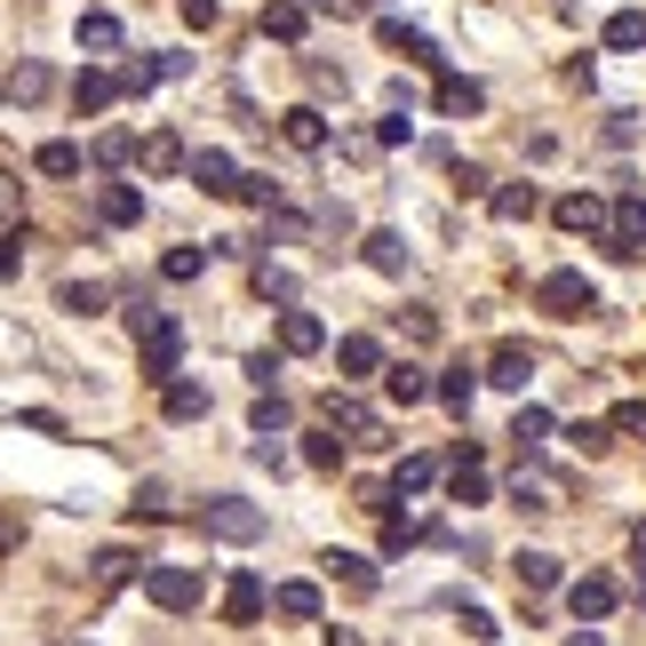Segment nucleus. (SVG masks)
I'll return each mask as SVG.
<instances>
[{"mask_svg":"<svg viewBox=\"0 0 646 646\" xmlns=\"http://www.w3.org/2000/svg\"><path fill=\"white\" fill-rule=\"evenodd\" d=\"M512 439H519V448H542V439H551V416H542V407H519V416H512Z\"/></svg>","mask_w":646,"mask_h":646,"instance_id":"nucleus-39","label":"nucleus"},{"mask_svg":"<svg viewBox=\"0 0 646 646\" xmlns=\"http://www.w3.org/2000/svg\"><path fill=\"white\" fill-rule=\"evenodd\" d=\"M17 542H24V519H17V512H0V559H9Z\"/></svg>","mask_w":646,"mask_h":646,"instance_id":"nucleus-46","label":"nucleus"},{"mask_svg":"<svg viewBox=\"0 0 646 646\" xmlns=\"http://www.w3.org/2000/svg\"><path fill=\"white\" fill-rule=\"evenodd\" d=\"M431 480H439V455H407L399 463V495H423Z\"/></svg>","mask_w":646,"mask_h":646,"instance_id":"nucleus-37","label":"nucleus"},{"mask_svg":"<svg viewBox=\"0 0 646 646\" xmlns=\"http://www.w3.org/2000/svg\"><path fill=\"white\" fill-rule=\"evenodd\" d=\"M256 431H288V399H280V391L256 399Z\"/></svg>","mask_w":646,"mask_h":646,"instance_id":"nucleus-42","label":"nucleus"},{"mask_svg":"<svg viewBox=\"0 0 646 646\" xmlns=\"http://www.w3.org/2000/svg\"><path fill=\"white\" fill-rule=\"evenodd\" d=\"M512 503H519V512H551V503H559V495H551V487H542V480H535V471H519V480H512Z\"/></svg>","mask_w":646,"mask_h":646,"instance_id":"nucleus-38","label":"nucleus"},{"mask_svg":"<svg viewBox=\"0 0 646 646\" xmlns=\"http://www.w3.org/2000/svg\"><path fill=\"white\" fill-rule=\"evenodd\" d=\"M200 271H208V256H200V248H168V256H160V280H176V288L200 280Z\"/></svg>","mask_w":646,"mask_h":646,"instance_id":"nucleus-34","label":"nucleus"},{"mask_svg":"<svg viewBox=\"0 0 646 646\" xmlns=\"http://www.w3.org/2000/svg\"><path fill=\"white\" fill-rule=\"evenodd\" d=\"M384 41H391V49H407V56H431V41H423L416 24H399V17H384Z\"/></svg>","mask_w":646,"mask_h":646,"instance_id":"nucleus-40","label":"nucleus"},{"mask_svg":"<svg viewBox=\"0 0 646 646\" xmlns=\"http://www.w3.org/2000/svg\"><path fill=\"white\" fill-rule=\"evenodd\" d=\"M431 391H439V407H455V416H463V407H471V391H480V376H471V367H448V376H439Z\"/></svg>","mask_w":646,"mask_h":646,"instance_id":"nucleus-30","label":"nucleus"},{"mask_svg":"<svg viewBox=\"0 0 646 646\" xmlns=\"http://www.w3.org/2000/svg\"><path fill=\"white\" fill-rule=\"evenodd\" d=\"M535 208H542V200H535V184H503V192H495V216H503V224H527Z\"/></svg>","mask_w":646,"mask_h":646,"instance_id":"nucleus-29","label":"nucleus"},{"mask_svg":"<svg viewBox=\"0 0 646 646\" xmlns=\"http://www.w3.org/2000/svg\"><path fill=\"white\" fill-rule=\"evenodd\" d=\"M136 574V551H96V583H128Z\"/></svg>","mask_w":646,"mask_h":646,"instance_id":"nucleus-41","label":"nucleus"},{"mask_svg":"<svg viewBox=\"0 0 646 646\" xmlns=\"http://www.w3.org/2000/svg\"><path fill=\"white\" fill-rule=\"evenodd\" d=\"M192 184H200V192H224V200H232V184H240V168H232V152H192Z\"/></svg>","mask_w":646,"mask_h":646,"instance_id":"nucleus-14","label":"nucleus"},{"mask_svg":"<svg viewBox=\"0 0 646 646\" xmlns=\"http://www.w3.org/2000/svg\"><path fill=\"white\" fill-rule=\"evenodd\" d=\"M96 216H105V224H144V192H136V184H112L105 200H96Z\"/></svg>","mask_w":646,"mask_h":646,"instance_id":"nucleus-22","label":"nucleus"},{"mask_svg":"<svg viewBox=\"0 0 646 646\" xmlns=\"http://www.w3.org/2000/svg\"><path fill=\"white\" fill-rule=\"evenodd\" d=\"M17 263H24V248H17V240H0V280H17Z\"/></svg>","mask_w":646,"mask_h":646,"instance_id":"nucleus-49","label":"nucleus"},{"mask_svg":"<svg viewBox=\"0 0 646 646\" xmlns=\"http://www.w3.org/2000/svg\"><path fill=\"white\" fill-rule=\"evenodd\" d=\"M56 303L88 320V312H105V288H96V280H64V288H56Z\"/></svg>","mask_w":646,"mask_h":646,"instance_id":"nucleus-33","label":"nucleus"},{"mask_svg":"<svg viewBox=\"0 0 646 646\" xmlns=\"http://www.w3.org/2000/svg\"><path fill=\"white\" fill-rule=\"evenodd\" d=\"M0 96H9V105H41L49 96V64H9V73H0Z\"/></svg>","mask_w":646,"mask_h":646,"instance_id":"nucleus-13","label":"nucleus"},{"mask_svg":"<svg viewBox=\"0 0 646 646\" xmlns=\"http://www.w3.org/2000/svg\"><path fill=\"white\" fill-rule=\"evenodd\" d=\"M312 9H320V17H359L367 0H312Z\"/></svg>","mask_w":646,"mask_h":646,"instance_id":"nucleus-47","label":"nucleus"},{"mask_svg":"<svg viewBox=\"0 0 646 646\" xmlns=\"http://www.w3.org/2000/svg\"><path fill=\"white\" fill-rule=\"evenodd\" d=\"M144 599L160 606V615H192V606H200V567H152L144 574Z\"/></svg>","mask_w":646,"mask_h":646,"instance_id":"nucleus-3","label":"nucleus"},{"mask_svg":"<svg viewBox=\"0 0 646 646\" xmlns=\"http://www.w3.org/2000/svg\"><path fill=\"white\" fill-rule=\"evenodd\" d=\"M263 32H271V41H303V32H312V9H303V0H271Z\"/></svg>","mask_w":646,"mask_h":646,"instance_id":"nucleus-16","label":"nucleus"},{"mask_svg":"<svg viewBox=\"0 0 646 646\" xmlns=\"http://www.w3.org/2000/svg\"><path fill=\"white\" fill-rule=\"evenodd\" d=\"M615 431H631V439H646V399H623V407H615Z\"/></svg>","mask_w":646,"mask_h":646,"instance_id":"nucleus-44","label":"nucleus"},{"mask_svg":"<svg viewBox=\"0 0 646 646\" xmlns=\"http://www.w3.org/2000/svg\"><path fill=\"white\" fill-rule=\"evenodd\" d=\"M184 24H216V0H184Z\"/></svg>","mask_w":646,"mask_h":646,"instance_id":"nucleus-48","label":"nucleus"},{"mask_svg":"<svg viewBox=\"0 0 646 646\" xmlns=\"http://www.w3.org/2000/svg\"><path fill=\"white\" fill-rule=\"evenodd\" d=\"M527 376H535V352H527V344H503V352L487 359V384H503V391H527Z\"/></svg>","mask_w":646,"mask_h":646,"instance_id":"nucleus-12","label":"nucleus"},{"mask_svg":"<svg viewBox=\"0 0 646 646\" xmlns=\"http://www.w3.org/2000/svg\"><path fill=\"white\" fill-rule=\"evenodd\" d=\"M232 200H248V208H263V200H271V176H240V184H232Z\"/></svg>","mask_w":646,"mask_h":646,"instance_id":"nucleus-45","label":"nucleus"},{"mask_svg":"<svg viewBox=\"0 0 646 646\" xmlns=\"http://www.w3.org/2000/svg\"><path fill=\"white\" fill-rule=\"evenodd\" d=\"M574 646H606V638H574Z\"/></svg>","mask_w":646,"mask_h":646,"instance_id":"nucleus-51","label":"nucleus"},{"mask_svg":"<svg viewBox=\"0 0 646 646\" xmlns=\"http://www.w3.org/2000/svg\"><path fill=\"white\" fill-rule=\"evenodd\" d=\"M480 105H487V88H480V80H455V73L439 80V112H455V120H463V112H480Z\"/></svg>","mask_w":646,"mask_h":646,"instance_id":"nucleus-26","label":"nucleus"},{"mask_svg":"<svg viewBox=\"0 0 646 646\" xmlns=\"http://www.w3.org/2000/svg\"><path fill=\"white\" fill-rule=\"evenodd\" d=\"M606 240H615L623 256H638V248H646V200H638V192L623 200L615 216H606Z\"/></svg>","mask_w":646,"mask_h":646,"instance_id":"nucleus-9","label":"nucleus"},{"mask_svg":"<svg viewBox=\"0 0 646 646\" xmlns=\"http://www.w3.org/2000/svg\"><path fill=\"white\" fill-rule=\"evenodd\" d=\"M128 320H136V344H144V376L152 384H176L184 376V327L168 320V312H152V303H144V312H128Z\"/></svg>","mask_w":646,"mask_h":646,"instance_id":"nucleus-1","label":"nucleus"},{"mask_svg":"<svg viewBox=\"0 0 646 646\" xmlns=\"http://www.w3.org/2000/svg\"><path fill=\"white\" fill-rule=\"evenodd\" d=\"M567 448H574V455H599V448H606V423H574Z\"/></svg>","mask_w":646,"mask_h":646,"instance_id":"nucleus-43","label":"nucleus"},{"mask_svg":"<svg viewBox=\"0 0 646 646\" xmlns=\"http://www.w3.org/2000/svg\"><path fill=\"white\" fill-rule=\"evenodd\" d=\"M144 168H152V176H176V168H192L184 136H176V128H152V136H144Z\"/></svg>","mask_w":646,"mask_h":646,"instance_id":"nucleus-10","label":"nucleus"},{"mask_svg":"<svg viewBox=\"0 0 646 646\" xmlns=\"http://www.w3.org/2000/svg\"><path fill=\"white\" fill-rule=\"evenodd\" d=\"M80 49H120V17L88 9V17H80Z\"/></svg>","mask_w":646,"mask_h":646,"instance_id":"nucleus-35","label":"nucleus"},{"mask_svg":"<svg viewBox=\"0 0 646 646\" xmlns=\"http://www.w3.org/2000/svg\"><path fill=\"white\" fill-rule=\"evenodd\" d=\"M303 463H312V471H335V463H344V439H335V423L303 431Z\"/></svg>","mask_w":646,"mask_h":646,"instance_id":"nucleus-27","label":"nucleus"},{"mask_svg":"<svg viewBox=\"0 0 646 646\" xmlns=\"http://www.w3.org/2000/svg\"><path fill=\"white\" fill-rule=\"evenodd\" d=\"M535 303H542L551 320H583V312H591V280H583V271H542Z\"/></svg>","mask_w":646,"mask_h":646,"instance_id":"nucleus-4","label":"nucleus"},{"mask_svg":"<svg viewBox=\"0 0 646 646\" xmlns=\"http://www.w3.org/2000/svg\"><path fill=\"white\" fill-rule=\"evenodd\" d=\"M56 646H80V638H56Z\"/></svg>","mask_w":646,"mask_h":646,"instance_id":"nucleus-52","label":"nucleus"},{"mask_svg":"<svg viewBox=\"0 0 646 646\" xmlns=\"http://www.w3.org/2000/svg\"><path fill=\"white\" fill-rule=\"evenodd\" d=\"M327 344V327L312 312H280V352H320Z\"/></svg>","mask_w":646,"mask_h":646,"instance_id":"nucleus-18","label":"nucleus"},{"mask_svg":"<svg viewBox=\"0 0 646 646\" xmlns=\"http://www.w3.org/2000/svg\"><path fill=\"white\" fill-rule=\"evenodd\" d=\"M263 606H271L263 574H248V567H240V574H232V583H224V623H240V631H248V623L263 615Z\"/></svg>","mask_w":646,"mask_h":646,"instance_id":"nucleus-6","label":"nucleus"},{"mask_svg":"<svg viewBox=\"0 0 646 646\" xmlns=\"http://www.w3.org/2000/svg\"><path fill=\"white\" fill-rule=\"evenodd\" d=\"M320 423H335V431L367 439V448H384V416H376V407H359L352 391H327V399H320Z\"/></svg>","mask_w":646,"mask_h":646,"instance_id":"nucleus-5","label":"nucleus"},{"mask_svg":"<svg viewBox=\"0 0 646 646\" xmlns=\"http://www.w3.org/2000/svg\"><path fill=\"white\" fill-rule=\"evenodd\" d=\"M88 160H96V168H128V160H136V136H128V128H105Z\"/></svg>","mask_w":646,"mask_h":646,"instance_id":"nucleus-31","label":"nucleus"},{"mask_svg":"<svg viewBox=\"0 0 646 646\" xmlns=\"http://www.w3.org/2000/svg\"><path fill=\"white\" fill-rule=\"evenodd\" d=\"M168 80V56H128L120 64V96H144V88H160Z\"/></svg>","mask_w":646,"mask_h":646,"instance_id":"nucleus-24","label":"nucleus"},{"mask_svg":"<svg viewBox=\"0 0 646 646\" xmlns=\"http://www.w3.org/2000/svg\"><path fill=\"white\" fill-rule=\"evenodd\" d=\"M512 574H519V591H559V559L551 551H519Z\"/></svg>","mask_w":646,"mask_h":646,"instance_id":"nucleus-20","label":"nucleus"},{"mask_svg":"<svg viewBox=\"0 0 646 646\" xmlns=\"http://www.w3.org/2000/svg\"><path fill=\"white\" fill-rule=\"evenodd\" d=\"M280 136L295 152H327V112L320 105H295V112H280Z\"/></svg>","mask_w":646,"mask_h":646,"instance_id":"nucleus-8","label":"nucleus"},{"mask_svg":"<svg viewBox=\"0 0 646 646\" xmlns=\"http://www.w3.org/2000/svg\"><path fill=\"white\" fill-rule=\"evenodd\" d=\"M112 96H120V73H80L73 80V112H112Z\"/></svg>","mask_w":646,"mask_h":646,"instance_id":"nucleus-15","label":"nucleus"},{"mask_svg":"<svg viewBox=\"0 0 646 646\" xmlns=\"http://www.w3.org/2000/svg\"><path fill=\"white\" fill-rule=\"evenodd\" d=\"M320 567H327V574H335V583H352V591H376V567H367V559H359V551H327V559H320Z\"/></svg>","mask_w":646,"mask_h":646,"instance_id":"nucleus-28","label":"nucleus"},{"mask_svg":"<svg viewBox=\"0 0 646 646\" xmlns=\"http://www.w3.org/2000/svg\"><path fill=\"white\" fill-rule=\"evenodd\" d=\"M367 263L376 271H407V240L399 232H367Z\"/></svg>","mask_w":646,"mask_h":646,"instance_id":"nucleus-32","label":"nucleus"},{"mask_svg":"<svg viewBox=\"0 0 646 646\" xmlns=\"http://www.w3.org/2000/svg\"><path fill=\"white\" fill-rule=\"evenodd\" d=\"M631 559H638V574H646V527H638V535H631Z\"/></svg>","mask_w":646,"mask_h":646,"instance_id":"nucleus-50","label":"nucleus"},{"mask_svg":"<svg viewBox=\"0 0 646 646\" xmlns=\"http://www.w3.org/2000/svg\"><path fill=\"white\" fill-rule=\"evenodd\" d=\"M384 391H391L399 407H416V399H431V376H423V367H407V359H399V367H384Z\"/></svg>","mask_w":646,"mask_h":646,"instance_id":"nucleus-25","label":"nucleus"},{"mask_svg":"<svg viewBox=\"0 0 646 646\" xmlns=\"http://www.w3.org/2000/svg\"><path fill=\"white\" fill-rule=\"evenodd\" d=\"M615 599H623V583H615V574H583V583H567V606H574L583 623L615 615Z\"/></svg>","mask_w":646,"mask_h":646,"instance_id":"nucleus-7","label":"nucleus"},{"mask_svg":"<svg viewBox=\"0 0 646 646\" xmlns=\"http://www.w3.org/2000/svg\"><path fill=\"white\" fill-rule=\"evenodd\" d=\"M200 527H208L216 542H256L271 519L256 512V503H240V495H208V503H200Z\"/></svg>","mask_w":646,"mask_h":646,"instance_id":"nucleus-2","label":"nucleus"},{"mask_svg":"<svg viewBox=\"0 0 646 646\" xmlns=\"http://www.w3.org/2000/svg\"><path fill=\"white\" fill-rule=\"evenodd\" d=\"M559 224H567V232H606L599 192H567V200H559Z\"/></svg>","mask_w":646,"mask_h":646,"instance_id":"nucleus-19","label":"nucleus"},{"mask_svg":"<svg viewBox=\"0 0 646 646\" xmlns=\"http://www.w3.org/2000/svg\"><path fill=\"white\" fill-rule=\"evenodd\" d=\"M606 49H646V17H638V9L606 17Z\"/></svg>","mask_w":646,"mask_h":646,"instance_id":"nucleus-36","label":"nucleus"},{"mask_svg":"<svg viewBox=\"0 0 646 646\" xmlns=\"http://www.w3.org/2000/svg\"><path fill=\"white\" fill-rule=\"evenodd\" d=\"M271 606H280L288 623H320V591H312V583H280V591H271Z\"/></svg>","mask_w":646,"mask_h":646,"instance_id":"nucleus-23","label":"nucleus"},{"mask_svg":"<svg viewBox=\"0 0 646 646\" xmlns=\"http://www.w3.org/2000/svg\"><path fill=\"white\" fill-rule=\"evenodd\" d=\"M160 416H168V423H200V416H208V391L184 384V376H176V384H160Z\"/></svg>","mask_w":646,"mask_h":646,"instance_id":"nucleus-11","label":"nucleus"},{"mask_svg":"<svg viewBox=\"0 0 646 646\" xmlns=\"http://www.w3.org/2000/svg\"><path fill=\"white\" fill-rule=\"evenodd\" d=\"M32 168H41V176H80V144L73 136H49V144L32 152Z\"/></svg>","mask_w":646,"mask_h":646,"instance_id":"nucleus-21","label":"nucleus"},{"mask_svg":"<svg viewBox=\"0 0 646 646\" xmlns=\"http://www.w3.org/2000/svg\"><path fill=\"white\" fill-rule=\"evenodd\" d=\"M335 367H344V376H376L384 344H376V335H344V344H335Z\"/></svg>","mask_w":646,"mask_h":646,"instance_id":"nucleus-17","label":"nucleus"}]
</instances>
